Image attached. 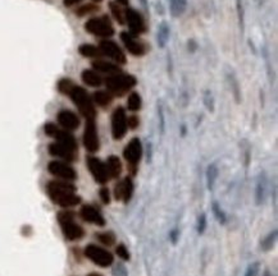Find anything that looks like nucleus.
I'll list each match as a JSON object with an SVG mask.
<instances>
[{
	"instance_id": "f257e3e1",
	"label": "nucleus",
	"mask_w": 278,
	"mask_h": 276,
	"mask_svg": "<svg viewBox=\"0 0 278 276\" xmlns=\"http://www.w3.org/2000/svg\"><path fill=\"white\" fill-rule=\"evenodd\" d=\"M46 192L50 200L60 207H73L81 202L76 187L67 180H51L47 183Z\"/></svg>"
},
{
	"instance_id": "f03ea898",
	"label": "nucleus",
	"mask_w": 278,
	"mask_h": 276,
	"mask_svg": "<svg viewBox=\"0 0 278 276\" xmlns=\"http://www.w3.org/2000/svg\"><path fill=\"white\" fill-rule=\"evenodd\" d=\"M68 96L71 97V100L73 101L74 105L77 106V109L80 110L81 114L86 118V121L95 119L96 110H95L94 101H92V99L90 97V95L87 94L85 88L74 85L71 88V91L68 92Z\"/></svg>"
},
{
	"instance_id": "7ed1b4c3",
	"label": "nucleus",
	"mask_w": 278,
	"mask_h": 276,
	"mask_svg": "<svg viewBox=\"0 0 278 276\" xmlns=\"http://www.w3.org/2000/svg\"><path fill=\"white\" fill-rule=\"evenodd\" d=\"M137 80L131 74L117 73L112 74L105 80V86H107L108 91L112 95L116 96H123L126 92L131 91L135 86H136Z\"/></svg>"
},
{
	"instance_id": "20e7f679",
	"label": "nucleus",
	"mask_w": 278,
	"mask_h": 276,
	"mask_svg": "<svg viewBox=\"0 0 278 276\" xmlns=\"http://www.w3.org/2000/svg\"><path fill=\"white\" fill-rule=\"evenodd\" d=\"M58 221L60 224L62 232L64 234L65 239L68 241H78L83 237L85 232H83L82 226L78 225L74 221L73 214L69 211H63L58 214Z\"/></svg>"
},
{
	"instance_id": "39448f33",
	"label": "nucleus",
	"mask_w": 278,
	"mask_h": 276,
	"mask_svg": "<svg viewBox=\"0 0 278 276\" xmlns=\"http://www.w3.org/2000/svg\"><path fill=\"white\" fill-rule=\"evenodd\" d=\"M85 29L91 35L101 38H109L114 35L113 24L107 15L90 18L89 21L85 23Z\"/></svg>"
},
{
	"instance_id": "423d86ee",
	"label": "nucleus",
	"mask_w": 278,
	"mask_h": 276,
	"mask_svg": "<svg viewBox=\"0 0 278 276\" xmlns=\"http://www.w3.org/2000/svg\"><path fill=\"white\" fill-rule=\"evenodd\" d=\"M44 132L45 135L49 136V137L55 138L58 143L68 147L72 151H76V152H77V141H76V138H74L68 131L62 130V128L56 127L55 124L53 123H46L44 127Z\"/></svg>"
},
{
	"instance_id": "0eeeda50",
	"label": "nucleus",
	"mask_w": 278,
	"mask_h": 276,
	"mask_svg": "<svg viewBox=\"0 0 278 276\" xmlns=\"http://www.w3.org/2000/svg\"><path fill=\"white\" fill-rule=\"evenodd\" d=\"M85 256L95 265H98L100 268H108L114 261L112 253L109 251L104 250V248L98 247L95 244H89L85 248Z\"/></svg>"
},
{
	"instance_id": "6e6552de",
	"label": "nucleus",
	"mask_w": 278,
	"mask_h": 276,
	"mask_svg": "<svg viewBox=\"0 0 278 276\" xmlns=\"http://www.w3.org/2000/svg\"><path fill=\"white\" fill-rule=\"evenodd\" d=\"M124 22L128 24L130 33H132V35L140 36L146 32L145 19L136 9L126 8V10H124Z\"/></svg>"
},
{
	"instance_id": "1a4fd4ad",
	"label": "nucleus",
	"mask_w": 278,
	"mask_h": 276,
	"mask_svg": "<svg viewBox=\"0 0 278 276\" xmlns=\"http://www.w3.org/2000/svg\"><path fill=\"white\" fill-rule=\"evenodd\" d=\"M123 156L124 159H126V161L128 162V165H130L132 174L136 173L137 165H139L142 156V144L139 138H132V139L128 142L127 146L124 147Z\"/></svg>"
},
{
	"instance_id": "9d476101",
	"label": "nucleus",
	"mask_w": 278,
	"mask_h": 276,
	"mask_svg": "<svg viewBox=\"0 0 278 276\" xmlns=\"http://www.w3.org/2000/svg\"><path fill=\"white\" fill-rule=\"evenodd\" d=\"M128 130L127 115L123 108H117L112 114V136L116 141H119L126 136Z\"/></svg>"
},
{
	"instance_id": "9b49d317",
	"label": "nucleus",
	"mask_w": 278,
	"mask_h": 276,
	"mask_svg": "<svg viewBox=\"0 0 278 276\" xmlns=\"http://www.w3.org/2000/svg\"><path fill=\"white\" fill-rule=\"evenodd\" d=\"M99 49H100L101 54L104 56H108L109 59H112L113 62H116L117 64H124L127 62L126 60V54L123 53L121 46L117 42L109 40V38L101 40L100 44H99Z\"/></svg>"
},
{
	"instance_id": "f8f14e48",
	"label": "nucleus",
	"mask_w": 278,
	"mask_h": 276,
	"mask_svg": "<svg viewBox=\"0 0 278 276\" xmlns=\"http://www.w3.org/2000/svg\"><path fill=\"white\" fill-rule=\"evenodd\" d=\"M83 146L89 152L94 153L99 150L100 147V141H99L98 128L95 119H89L86 121L85 132H83Z\"/></svg>"
},
{
	"instance_id": "ddd939ff",
	"label": "nucleus",
	"mask_w": 278,
	"mask_h": 276,
	"mask_svg": "<svg viewBox=\"0 0 278 276\" xmlns=\"http://www.w3.org/2000/svg\"><path fill=\"white\" fill-rule=\"evenodd\" d=\"M47 170L51 175L56 176L62 180H67V182H73L77 178V173L73 167L64 161H50L47 165Z\"/></svg>"
},
{
	"instance_id": "4468645a",
	"label": "nucleus",
	"mask_w": 278,
	"mask_h": 276,
	"mask_svg": "<svg viewBox=\"0 0 278 276\" xmlns=\"http://www.w3.org/2000/svg\"><path fill=\"white\" fill-rule=\"evenodd\" d=\"M86 162H87V167H89L90 173H91V175L94 176V179L96 182L100 183V184H105L110 179L107 165L104 164L100 159L95 157V156H89Z\"/></svg>"
},
{
	"instance_id": "2eb2a0df",
	"label": "nucleus",
	"mask_w": 278,
	"mask_h": 276,
	"mask_svg": "<svg viewBox=\"0 0 278 276\" xmlns=\"http://www.w3.org/2000/svg\"><path fill=\"white\" fill-rule=\"evenodd\" d=\"M121 40L123 42L124 47L127 49V51L130 54H132L133 56H142L145 55L146 53V46L145 44L139 40L135 35L130 32H122L121 33Z\"/></svg>"
},
{
	"instance_id": "dca6fc26",
	"label": "nucleus",
	"mask_w": 278,
	"mask_h": 276,
	"mask_svg": "<svg viewBox=\"0 0 278 276\" xmlns=\"http://www.w3.org/2000/svg\"><path fill=\"white\" fill-rule=\"evenodd\" d=\"M56 119H58V123L60 124L63 130L68 131H76L80 127V118L77 117V114H74L71 110H60L56 115Z\"/></svg>"
},
{
	"instance_id": "f3484780",
	"label": "nucleus",
	"mask_w": 278,
	"mask_h": 276,
	"mask_svg": "<svg viewBox=\"0 0 278 276\" xmlns=\"http://www.w3.org/2000/svg\"><path fill=\"white\" fill-rule=\"evenodd\" d=\"M80 216L86 223L94 224V225L98 226L105 225V219L101 215V212L91 205H83L80 210Z\"/></svg>"
},
{
	"instance_id": "a211bd4d",
	"label": "nucleus",
	"mask_w": 278,
	"mask_h": 276,
	"mask_svg": "<svg viewBox=\"0 0 278 276\" xmlns=\"http://www.w3.org/2000/svg\"><path fill=\"white\" fill-rule=\"evenodd\" d=\"M133 182L131 178H124L122 182H119L114 188V196H116V200L123 201V203H128L131 201L133 196Z\"/></svg>"
},
{
	"instance_id": "6ab92c4d",
	"label": "nucleus",
	"mask_w": 278,
	"mask_h": 276,
	"mask_svg": "<svg viewBox=\"0 0 278 276\" xmlns=\"http://www.w3.org/2000/svg\"><path fill=\"white\" fill-rule=\"evenodd\" d=\"M49 153L55 157H59L63 161L71 162L76 160V151H72L68 147L63 146V144L54 142V143L49 144Z\"/></svg>"
},
{
	"instance_id": "aec40b11",
	"label": "nucleus",
	"mask_w": 278,
	"mask_h": 276,
	"mask_svg": "<svg viewBox=\"0 0 278 276\" xmlns=\"http://www.w3.org/2000/svg\"><path fill=\"white\" fill-rule=\"evenodd\" d=\"M92 68H94V71L101 72V73H107L109 74V76L121 73V68H119L118 64H114V63L112 62L104 60V59L101 58L95 59L94 62H92Z\"/></svg>"
},
{
	"instance_id": "412c9836",
	"label": "nucleus",
	"mask_w": 278,
	"mask_h": 276,
	"mask_svg": "<svg viewBox=\"0 0 278 276\" xmlns=\"http://www.w3.org/2000/svg\"><path fill=\"white\" fill-rule=\"evenodd\" d=\"M81 78H82L83 83L90 87H99L103 83V78L99 74V72L94 71V69H85L81 73Z\"/></svg>"
},
{
	"instance_id": "4be33fe9",
	"label": "nucleus",
	"mask_w": 278,
	"mask_h": 276,
	"mask_svg": "<svg viewBox=\"0 0 278 276\" xmlns=\"http://www.w3.org/2000/svg\"><path fill=\"white\" fill-rule=\"evenodd\" d=\"M267 193V176L266 174H261L257 180V187H255V202L257 205H262L266 200Z\"/></svg>"
},
{
	"instance_id": "5701e85b",
	"label": "nucleus",
	"mask_w": 278,
	"mask_h": 276,
	"mask_svg": "<svg viewBox=\"0 0 278 276\" xmlns=\"http://www.w3.org/2000/svg\"><path fill=\"white\" fill-rule=\"evenodd\" d=\"M107 169L110 178H118L122 173V162L117 156L112 155L107 160Z\"/></svg>"
},
{
	"instance_id": "b1692460",
	"label": "nucleus",
	"mask_w": 278,
	"mask_h": 276,
	"mask_svg": "<svg viewBox=\"0 0 278 276\" xmlns=\"http://www.w3.org/2000/svg\"><path fill=\"white\" fill-rule=\"evenodd\" d=\"M78 53L85 58H92V59H99L103 56L100 49L98 46L91 44H82L78 47Z\"/></svg>"
},
{
	"instance_id": "393cba45",
	"label": "nucleus",
	"mask_w": 278,
	"mask_h": 276,
	"mask_svg": "<svg viewBox=\"0 0 278 276\" xmlns=\"http://www.w3.org/2000/svg\"><path fill=\"white\" fill-rule=\"evenodd\" d=\"M92 101H94L96 105L101 106V108H107V106H109L110 104H112L113 95L110 94L109 91H103V90H100V91L95 92L94 96H92Z\"/></svg>"
},
{
	"instance_id": "a878e982",
	"label": "nucleus",
	"mask_w": 278,
	"mask_h": 276,
	"mask_svg": "<svg viewBox=\"0 0 278 276\" xmlns=\"http://www.w3.org/2000/svg\"><path fill=\"white\" fill-rule=\"evenodd\" d=\"M169 35H171V29L167 22H162L158 27V33H157V41L158 45L160 47H166L167 42L169 41Z\"/></svg>"
},
{
	"instance_id": "bb28decb",
	"label": "nucleus",
	"mask_w": 278,
	"mask_h": 276,
	"mask_svg": "<svg viewBox=\"0 0 278 276\" xmlns=\"http://www.w3.org/2000/svg\"><path fill=\"white\" fill-rule=\"evenodd\" d=\"M187 6V0H171L169 3V9H171V14L173 17H180L185 13Z\"/></svg>"
},
{
	"instance_id": "cd10ccee",
	"label": "nucleus",
	"mask_w": 278,
	"mask_h": 276,
	"mask_svg": "<svg viewBox=\"0 0 278 276\" xmlns=\"http://www.w3.org/2000/svg\"><path fill=\"white\" fill-rule=\"evenodd\" d=\"M227 80L228 83H230V87L232 90V94H234L235 100H236V103H240L241 101V90H240V85L236 76L232 72H230V73H227Z\"/></svg>"
},
{
	"instance_id": "c85d7f7f",
	"label": "nucleus",
	"mask_w": 278,
	"mask_h": 276,
	"mask_svg": "<svg viewBox=\"0 0 278 276\" xmlns=\"http://www.w3.org/2000/svg\"><path fill=\"white\" fill-rule=\"evenodd\" d=\"M217 178H218V167L216 164H210L207 169V183H208V188L213 189L214 184L217 182Z\"/></svg>"
},
{
	"instance_id": "c756f323",
	"label": "nucleus",
	"mask_w": 278,
	"mask_h": 276,
	"mask_svg": "<svg viewBox=\"0 0 278 276\" xmlns=\"http://www.w3.org/2000/svg\"><path fill=\"white\" fill-rule=\"evenodd\" d=\"M141 96H140L137 92H132V94L128 96V100H127V108L128 110L131 112H139L141 109Z\"/></svg>"
},
{
	"instance_id": "7c9ffc66",
	"label": "nucleus",
	"mask_w": 278,
	"mask_h": 276,
	"mask_svg": "<svg viewBox=\"0 0 278 276\" xmlns=\"http://www.w3.org/2000/svg\"><path fill=\"white\" fill-rule=\"evenodd\" d=\"M109 6H110V12H112L113 17L116 18V21L118 22V23L123 24L124 23V10H122V8L119 6V4L116 3V1H110Z\"/></svg>"
},
{
	"instance_id": "2f4dec72",
	"label": "nucleus",
	"mask_w": 278,
	"mask_h": 276,
	"mask_svg": "<svg viewBox=\"0 0 278 276\" xmlns=\"http://www.w3.org/2000/svg\"><path fill=\"white\" fill-rule=\"evenodd\" d=\"M236 8H237V17H239V24L241 33L245 31V10H244L243 0H236Z\"/></svg>"
},
{
	"instance_id": "473e14b6",
	"label": "nucleus",
	"mask_w": 278,
	"mask_h": 276,
	"mask_svg": "<svg viewBox=\"0 0 278 276\" xmlns=\"http://www.w3.org/2000/svg\"><path fill=\"white\" fill-rule=\"evenodd\" d=\"M276 239H277V230H273L272 233H270V234L267 235L266 238L263 239V242H262V248H263L264 251L272 250L276 243Z\"/></svg>"
},
{
	"instance_id": "72a5a7b5",
	"label": "nucleus",
	"mask_w": 278,
	"mask_h": 276,
	"mask_svg": "<svg viewBox=\"0 0 278 276\" xmlns=\"http://www.w3.org/2000/svg\"><path fill=\"white\" fill-rule=\"evenodd\" d=\"M96 238H98L101 243L105 244V246H113V244L116 243V237L110 232L100 233V234L96 235Z\"/></svg>"
},
{
	"instance_id": "f704fd0d",
	"label": "nucleus",
	"mask_w": 278,
	"mask_h": 276,
	"mask_svg": "<svg viewBox=\"0 0 278 276\" xmlns=\"http://www.w3.org/2000/svg\"><path fill=\"white\" fill-rule=\"evenodd\" d=\"M213 214H214V216H216V219L218 220V223L219 224H226V221H227V216H226V214H225V211H223L222 209H221V206L218 205L217 202H213Z\"/></svg>"
},
{
	"instance_id": "c9c22d12",
	"label": "nucleus",
	"mask_w": 278,
	"mask_h": 276,
	"mask_svg": "<svg viewBox=\"0 0 278 276\" xmlns=\"http://www.w3.org/2000/svg\"><path fill=\"white\" fill-rule=\"evenodd\" d=\"M74 83L72 82L71 80H68V78H62V80L58 82V90H59V92H62V94L64 95H68V92L71 91V88L73 87Z\"/></svg>"
},
{
	"instance_id": "e433bc0d",
	"label": "nucleus",
	"mask_w": 278,
	"mask_h": 276,
	"mask_svg": "<svg viewBox=\"0 0 278 276\" xmlns=\"http://www.w3.org/2000/svg\"><path fill=\"white\" fill-rule=\"evenodd\" d=\"M96 10H99V8L96 5H94V4H86V5H82L80 6V8H77L76 14L80 15V17H83V15H87L90 14V13L96 12Z\"/></svg>"
},
{
	"instance_id": "4c0bfd02",
	"label": "nucleus",
	"mask_w": 278,
	"mask_h": 276,
	"mask_svg": "<svg viewBox=\"0 0 278 276\" xmlns=\"http://www.w3.org/2000/svg\"><path fill=\"white\" fill-rule=\"evenodd\" d=\"M203 101H204L205 108H207L210 113H213L214 112V97H213V94H212V91L207 90V91L204 92Z\"/></svg>"
},
{
	"instance_id": "58836bf2",
	"label": "nucleus",
	"mask_w": 278,
	"mask_h": 276,
	"mask_svg": "<svg viewBox=\"0 0 278 276\" xmlns=\"http://www.w3.org/2000/svg\"><path fill=\"white\" fill-rule=\"evenodd\" d=\"M116 252L117 255H118V257H121L124 261H128V260H130V252H128L127 247H126L124 244H118L116 248Z\"/></svg>"
},
{
	"instance_id": "ea45409f",
	"label": "nucleus",
	"mask_w": 278,
	"mask_h": 276,
	"mask_svg": "<svg viewBox=\"0 0 278 276\" xmlns=\"http://www.w3.org/2000/svg\"><path fill=\"white\" fill-rule=\"evenodd\" d=\"M259 269H261V264H259V262H254V264H252L248 268V270H246L245 273V276H258V274H259Z\"/></svg>"
},
{
	"instance_id": "a19ab883",
	"label": "nucleus",
	"mask_w": 278,
	"mask_h": 276,
	"mask_svg": "<svg viewBox=\"0 0 278 276\" xmlns=\"http://www.w3.org/2000/svg\"><path fill=\"white\" fill-rule=\"evenodd\" d=\"M205 229H207V216H205V214H201L198 220V233L203 234Z\"/></svg>"
},
{
	"instance_id": "79ce46f5",
	"label": "nucleus",
	"mask_w": 278,
	"mask_h": 276,
	"mask_svg": "<svg viewBox=\"0 0 278 276\" xmlns=\"http://www.w3.org/2000/svg\"><path fill=\"white\" fill-rule=\"evenodd\" d=\"M99 194H100V200L101 202L105 203V205H108V203L110 202V194H109V189L107 188V187H103V188L99 191Z\"/></svg>"
},
{
	"instance_id": "37998d69",
	"label": "nucleus",
	"mask_w": 278,
	"mask_h": 276,
	"mask_svg": "<svg viewBox=\"0 0 278 276\" xmlns=\"http://www.w3.org/2000/svg\"><path fill=\"white\" fill-rule=\"evenodd\" d=\"M139 118L135 117V115H132V117L127 118V126L128 128H131V130H136L137 127H139Z\"/></svg>"
},
{
	"instance_id": "c03bdc74",
	"label": "nucleus",
	"mask_w": 278,
	"mask_h": 276,
	"mask_svg": "<svg viewBox=\"0 0 278 276\" xmlns=\"http://www.w3.org/2000/svg\"><path fill=\"white\" fill-rule=\"evenodd\" d=\"M113 274H114V276H127V270H126L123 265H117Z\"/></svg>"
},
{
	"instance_id": "a18cd8bd",
	"label": "nucleus",
	"mask_w": 278,
	"mask_h": 276,
	"mask_svg": "<svg viewBox=\"0 0 278 276\" xmlns=\"http://www.w3.org/2000/svg\"><path fill=\"white\" fill-rule=\"evenodd\" d=\"M178 237H180V232H178V229H173L171 232V234H169V239H171L172 243H173V244L177 243Z\"/></svg>"
},
{
	"instance_id": "49530a36",
	"label": "nucleus",
	"mask_w": 278,
	"mask_h": 276,
	"mask_svg": "<svg viewBox=\"0 0 278 276\" xmlns=\"http://www.w3.org/2000/svg\"><path fill=\"white\" fill-rule=\"evenodd\" d=\"M82 0H63V4H64L65 6H73V5H76V4H78V3H81Z\"/></svg>"
},
{
	"instance_id": "de8ad7c7",
	"label": "nucleus",
	"mask_w": 278,
	"mask_h": 276,
	"mask_svg": "<svg viewBox=\"0 0 278 276\" xmlns=\"http://www.w3.org/2000/svg\"><path fill=\"white\" fill-rule=\"evenodd\" d=\"M117 3L122 4V5H127L128 0H117Z\"/></svg>"
},
{
	"instance_id": "09e8293b",
	"label": "nucleus",
	"mask_w": 278,
	"mask_h": 276,
	"mask_svg": "<svg viewBox=\"0 0 278 276\" xmlns=\"http://www.w3.org/2000/svg\"><path fill=\"white\" fill-rule=\"evenodd\" d=\"M263 276H275V275H272V274L270 273V271H266V273H264V275Z\"/></svg>"
},
{
	"instance_id": "8fccbe9b",
	"label": "nucleus",
	"mask_w": 278,
	"mask_h": 276,
	"mask_svg": "<svg viewBox=\"0 0 278 276\" xmlns=\"http://www.w3.org/2000/svg\"><path fill=\"white\" fill-rule=\"evenodd\" d=\"M87 276H101L100 274H96V273H92V274H90V275H87Z\"/></svg>"
},
{
	"instance_id": "3c124183",
	"label": "nucleus",
	"mask_w": 278,
	"mask_h": 276,
	"mask_svg": "<svg viewBox=\"0 0 278 276\" xmlns=\"http://www.w3.org/2000/svg\"><path fill=\"white\" fill-rule=\"evenodd\" d=\"M92 1H95V3H100L101 0H92Z\"/></svg>"
}]
</instances>
